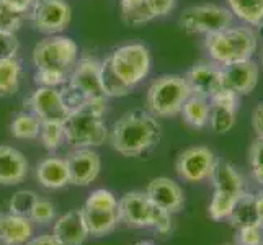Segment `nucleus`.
I'll return each instance as SVG.
<instances>
[{"label": "nucleus", "mask_w": 263, "mask_h": 245, "mask_svg": "<svg viewBox=\"0 0 263 245\" xmlns=\"http://www.w3.org/2000/svg\"><path fill=\"white\" fill-rule=\"evenodd\" d=\"M162 139V126L147 110H133L113 123L110 131L111 147L123 157H139Z\"/></svg>", "instance_id": "f257e3e1"}, {"label": "nucleus", "mask_w": 263, "mask_h": 245, "mask_svg": "<svg viewBox=\"0 0 263 245\" xmlns=\"http://www.w3.org/2000/svg\"><path fill=\"white\" fill-rule=\"evenodd\" d=\"M106 100L105 97L90 98L77 108L69 111L64 126L66 141L79 147H97L108 139V128L103 121L106 113Z\"/></svg>", "instance_id": "f03ea898"}, {"label": "nucleus", "mask_w": 263, "mask_h": 245, "mask_svg": "<svg viewBox=\"0 0 263 245\" xmlns=\"http://www.w3.org/2000/svg\"><path fill=\"white\" fill-rule=\"evenodd\" d=\"M258 46V36L250 26H229L222 31L206 34L204 48L217 66L249 61Z\"/></svg>", "instance_id": "7ed1b4c3"}, {"label": "nucleus", "mask_w": 263, "mask_h": 245, "mask_svg": "<svg viewBox=\"0 0 263 245\" xmlns=\"http://www.w3.org/2000/svg\"><path fill=\"white\" fill-rule=\"evenodd\" d=\"M100 64L102 61L92 56L77 59L67 77V82L59 88L69 110L77 108L90 98L105 97L102 82H100Z\"/></svg>", "instance_id": "20e7f679"}, {"label": "nucleus", "mask_w": 263, "mask_h": 245, "mask_svg": "<svg viewBox=\"0 0 263 245\" xmlns=\"http://www.w3.org/2000/svg\"><path fill=\"white\" fill-rule=\"evenodd\" d=\"M192 95L183 77L160 76L147 88L146 106L156 118H170L181 111L186 98Z\"/></svg>", "instance_id": "39448f33"}, {"label": "nucleus", "mask_w": 263, "mask_h": 245, "mask_svg": "<svg viewBox=\"0 0 263 245\" xmlns=\"http://www.w3.org/2000/svg\"><path fill=\"white\" fill-rule=\"evenodd\" d=\"M77 59V43L69 36L62 34H51L38 41L31 54V61L36 70H59L64 74H70Z\"/></svg>", "instance_id": "423d86ee"}, {"label": "nucleus", "mask_w": 263, "mask_h": 245, "mask_svg": "<svg viewBox=\"0 0 263 245\" xmlns=\"http://www.w3.org/2000/svg\"><path fill=\"white\" fill-rule=\"evenodd\" d=\"M110 64L115 74L120 77L126 85L136 87L146 79L151 72L152 58L147 46L141 43L124 44L116 48L110 56Z\"/></svg>", "instance_id": "0eeeda50"}, {"label": "nucleus", "mask_w": 263, "mask_h": 245, "mask_svg": "<svg viewBox=\"0 0 263 245\" xmlns=\"http://www.w3.org/2000/svg\"><path fill=\"white\" fill-rule=\"evenodd\" d=\"M234 15L229 8L203 4L185 8L180 15V28L188 34H213L232 26Z\"/></svg>", "instance_id": "6e6552de"}, {"label": "nucleus", "mask_w": 263, "mask_h": 245, "mask_svg": "<svg viewBox=\"0 0 263 245\" xmlns=\"http://www.w3.org/2000/svg\"><path fill=\"white\" fill-rule=\"evenodd\" d=\"M28 16L36 31L59 34L70 25L72 8L66 0H34Z\"/></svg>", "instance_id": "1a4fd4ad"}, {"label": "nucleus", "mask_w": 263, "mask_h": 245, "mask_svg": "<svg viewBox=\"0 0 263 245\" xmlns=\"http://www.w3.org/2000/svg\"><path fill=\"white\" fill-rule=\"evenodd\" d=\"M216 162V156L210 147L192 146L178 154L175 160V172L183 181L198 183L211 177Z\"/></svg>", "instance_id": "9d476101"}, {"label": "nucleus", "mask_w": 263, "mask_h": 245, "mask_svg": "<svg viewBox=\"0 0 263 245\" xmlns=\"http://www.w3.org/2000/svg\"><path fill=\"white\" fill-rule=\"evenodd\" d=\"M28 105L31 111L41 123H64L69 115V106L59 88L36 87L28 100H25V106Z\"/></svg>", "instance_id": "9b49d317"}, {"label": "nucleus", "mask_w": 263, "mask_h": 245, "mask_svg": "<svg viewBox=\"0 0 263 245\" xmlns=\"http://www.w3.org/2000/svg\"><path fill=\"white\" fill-rule=\"evenodd\" d=\"M118 221L133 229L152 228L154 203L142 192L126 193L116 206Z\"/></svg>", "instance_id": "f8f14e48"}, {"label": "nucleus", "mask_w": 263, "mask_h": 245, "mask_svg": "<svg viewBox=\"0 0 263 245\" xmlns=\"http://www.w3.org/2000/svg\"><path fill=\"white\" fill-rule=\"evenodd\" d=\"M185 82L190 88V93L203 97L210 100L219 90H222V76L221 66H217L213 61H199L188 69L185 74Z\"/></svg>", "instance_id": "ddd939ff"}, {"label": "nucleus", "mask_w": 263, "mask_h": 245, "mask_svg": "<svg viewBox=\"0 0 263 245\" xmlns=\"http://www.w3.org/2000/svg\"><path fill=\"white\" fill-rule=\"evenodd\" d=\"M69 170V185L87 186L97 180L102 170V159L90 147H79L66 157Z\"/></svg>", "instance_id": "4468645a"}, {"label": "nucleus", "mask_w": 263, "mask_h": 245, "mask_svg": "<svg viewBox=\"0 0 263 245\" xmlns=\"http://www.w3.org/2000/svg\"><path fill=\"white\" fill-rule=\"evenodd\" d=\"M222 87L237 95H249L255 90L260 77V67L255 61H242L229 66H221Z\"/></svg>", "instance_id": "2eb2a0df"}, {"label": "nucleus", "mask_w": 263, "mask_h": 245, "mask_svg": "<svg viewBox=\"0 0 263 245\" xmlns=\"http://www.w3.org/2000/svg\"><path fill=\"white\" fill-rule=\"evenodd\" d=\"M146 195L154 204L168 211L170 214L181 211L185 206L183 190L177 181L167 177L152 178L146 188Z\"/></svg>", "instance_id": "dca6fc26"}, {"label": "nucleus", "mask_w": 263, "mask_h": 245, "mask_svg": "<svg viewBox=\"0 0 263 245\" xmlns=\"http://www.w3.org/2000/svg\"><path fill=\"white\" fill-rule=\"evenodd\" d=\"M52 237L61 245H82L88 237V229L80 210H72L62 214L54 222Z\"/></svg>", "instance_id": "f3484780"}, {"label": "nucleus", "mask_w": 263, "mask_h": 245, "mask_svg": "<svg viewBox=\"0 0 263 245\" xmlns=\"http://www.w3.org/2000/svg\"><path fill=\"white\" fill-rule=\"evenodd\" d=\"M30 165L23 154L12 146H0V185L12 186L25 181Z\"/></svg>", "instance_id": "a211bd4d"}, {"label": "nucleus", "mask_w": 263, "mask_h": 245, "mask_svg": "<svg viewBox=\"0 0 263 245\" xmlns=\"http://www.w3.org/2000/svg\"><path fill=\"white\" fill-rule=\"evenodd\" d=\"M33 222L30 217L13 213H0V243L25 245L33 237Z\"/></svg>", "instance_id": "6ab92c4d"}, {"label": "nucleus", "mask_w": 263, "mask_h": 245, "mask_svg": "<svg viewBox=\"0 0 263 245\" xmlns=\"http://www.w3.org/2000/svg\"><path fill=\"white\" fill-rule=\"evenodd\" d=\"M36 180L48 190H59L69 185V170L66 159L51 156L36 165Z\"/></svg>", "instance_id": "aec40b11"}, {"label": "nucleus", "mask_w": 263, "mask_h": 245, "mask_svg": "<svg viewBox=\"0 0 263 245\" xmlns=\"http://www.w3.org/2000/svg\"><path fill=\"white\" fill-rule=\"evenodd\" d=\"M210 180L214 185V192L229 193L234 196H240L246 193L240 174L228 162H216Z\"/></svg>", "instance_id": "412c9836"}, {"label": "nucleus", "mask_w": 263, "mask_h": 245, "mask_svg": "<svg viewBox=\"0 0 263 245\" xmlns=\"http://www.w3.org/2000/svg\"><path fill=\"white\" fill-rule=\"evenodd\" d=\"M80 211H82L85 225L88 229V235H93V237H103V235L111 234L120 222L116 211L93 210V208L87 206H84Z\"/></svg>", "instance_id": "4be33fe9"}, {"label": "nucleus", "mask_w": 263, "mask_h": 245, "mask_svg": "<svg viewBox=\"0 0 263 245\" xmlns=\"http://www.w3.org/2000/svg\"><path fill=\"white\" fill-rule=\"evenodd\" d=\"M232 228H249V225H261L258 221L257 206H255V195L243 193L237 203H235L231 216L228 217Z\"/></svg>", "instance_id": "5701e85b"}, {"label": "nucleus", "mask_w": 263, "mask_h": 245, "mask_svg": "<svg viewBox=\"0 0 263 245\" xmlns=\"http://www.w3.org/2000/svg\"><path fill=\"white\" fill-rule=\"evenodd\" d=\"M180 113L188 126L196 129H203L208 126V121H210V102L203 97L190 95L183 106H181Z\"/></svg>", "instance_id": "b1692460"}, {"label": "nucleus", "mask_w": 263, "mask_h": 245, "mask_svg": "<svg viewBox=\"0 0 263 245\" xmlns=\"http://www.w3.org/2000/svg\"><path fill=\"white\" fill-rule=\"evenodd\" d=\"M23 66L18 58L0 61V98L13 97L22 82Z\"/></svg>", "instance_id": "393cba45"}, {"label": "nucleus", "mask_w": 263, "mask_h": 245, "mask_svg": "<svg viewBox=\"0 0 263 245\" xmlns=\"http://www.w3.org/2000/svg\"><path fill=\"white\" fill-rule=\"evenodd\" d=\"M100 82H102V90L106 98L126 97L133 92V87L126 85L124 82L115 74L108 58H105L102 61V64H100Z\"/></svg>", "instance_id": "a878e982"}, {"label": "nucleus", "mask_w": 263, "mask_h": 245, "mask_svg": "<svg viewBox=\"0 0 263 245\" xmlns=\"http://www.w3.org/2000/svg\"><path fill=\"white\" fill-rule=\"evenodd\" d=\"M41 121L31 111H20L13 116L10 123V133L15 139L31 141L40 138Z\"/></svg>", "instance_id": "bb28decb"}, {"label": "nucleus", "mask_w": 263, "mask_h": 245, "mask_svg": "<svg viewBox=\"0 0 263 245\" xmlns=\"http://www.w3.org/2000/svg\"><path fill=\"white\" fill-rule=\"evenodd\" d=\"M229 10L235 18L247 25H260L263 22V0H228Z\"/></svg>", "instance_id": "cd10ccee"}, {"label": "nucleus", "mask_w": 263, "mask_h": 245, "mask_svg": "<svg viewBox=\"0 0 263 245\" xmlns=\"http://www.w3.org/2000/svg\"><path fill=\"white\" fill-rule=\"evenodd\" d=\"M240 196H234V195L222 193V192H214L211 203L208 206V216H210L213 221L228 219Z\"/></svg>", "instance_id": "c85d7f7f"}, {"label": "nucleus", "mask_w": 263, "mask_h": 245, "mask_svg": "<svg viewBox=\"0 0 263 245\" xmlns=\"http://www.w3.org/2000/svg\"><path fill=\"white\" fill-rule=\"evenodd\" d=\"M235 115L237 111L231 110V108L219 106V105H210V121L208 124L211 129L217 134L229 133L235 124Z\"/></svg>", "instance_id": "c756f323"}, {"label": "nucleus", "mask_w": 263, "mask_h": 245, "mask_svg": "<svg viewBox=\"0 0 263 245\" xmlns=\"http://www.w3.org/2000/svg\"><path fill=\"white\" fill-rule=\"evenodd\" d=\"M40 139L44 149H48L49 152H56L66 142L64 126H62V123H41Z\"/></svg>", "instance_id": "7c9ffc66"}, {"label": "nucleus", "mask_w": 263, "mask_h": 245, "mask_svg": "<svg viewBox=\"0 0 263 245\" xmlns=\"http://www.w3.org/2000/svg\"><path fill=\"white\" fill-rule=\"evenodd\" d=\"M36 199H38V195L31 192V190H20V192H16L12 196L8 210H10V213H13V214L30 217L31 208Z\"/></svg>", "instance_id": "2f4dec72"}, {"label": "nucleus", "mask_w": 263, "mask_h": 245, "mask_svg": "<svg viewBox=\"0 0 263 245\" xmlns=\"http://www.w3.org/2000/svg\"><path fill=\"white\" fill-rule=\"evenodd\" d=\"M87 208H93V210H108V211H116L118 199L116 196L110 192V190L100 188L90 193V196L85 201Z\"/></svg>", "instance_id": "473e14b6"}, {"label": "nucleus", "mask_w": 263, "mask_h": 245, "mask_svg": "<svg viewBox=\"0 0 263 245\" xmlns=\"http://www.w3.org/2000/svg\"><path fill=\"white\" fill-rule=\"evenodd\" d=\"M54 217H56V210H54V204L48 199H43L38 196V199L34 201L31 213H30V219L33 224H40V225H46L49 224Z\"/></svg>", "instance_id": "72a5a7b5"}, {"label": "nucleus", "mask_w": 263, "mask_h": 245, "mask_svg": "<svg viewBox=\"0 0 263 245\" xmlns=\"http://www.w3.org/2000/svg\"><path fill=\"white\" fill-rule=\"evenodd\" d=\"M249 163L252 175L263 186V138H257L249 149Z\"/></svg>", "instance_id": "f704fd0d"}, {"label": "nucleus", "mask_w": 263, "mask_h": 245, "mask_svg": "<svg viewBox=\"0 0 263 245\" xmlns=\"http://www.w3.org/2000/svg\"><path fill=\"white\" fill-rule=\"evenodd\" d=\"M69 74L59 70H36L34 72V82L38 87H48V88H61L67 82Z\"/></svg>", "instance_id": "c9c22d12"}, {"label": "nucleus", "mask_w": 263, "mask_h": 245, "mask_svg": "<svg viewBox=\"0 0 263 245\" xmlns=\"http://www.w3.org/2000/svg\"><path fill=\"white\" fill-rule=\"evenodd\" d=\"M235 245H263V225H249L235 231Z\"/></svg>", "instance_id": "e433bc0d"}, {"label": "nucleus", "mask_w": 263, "mask_h": 245, "mask_svg": "<svg viewBox=\"0 0 263 245\" xmlns=\"http://www.w3.org/2000/svg\"><path fill=\"white\" fill-rule=\"evenodd\" d=\"M25 18H26V15L16 13V12L10 10L8 7L0 4V30L2 31L16 33L22 28Z\"/></svg>", "instance_id": "4c0bfd02"}, {"label": "nucleus", "mask_w": 263, "mask_h": 245, "mask_svg": "<svg viewBox=\"0 0 263 245\" xmlns=\"http://www.w3.org/2000/svg\"><path fill=\"white\" fill-rule=\"evenodd\" d=\"M121 18L128 26H142L154 20L144 2L138 7L129 8V10H121Z\"/></svg>", "instance_id": "58836bf2"}, {"label": "nucleus", "mask_w": 263, "mask_h": 245, "mask_svg": "<svg viewBox=\"0 0 263 245\" xmlns=\"http://www.w3.org/2000/svg\"><path fill=\"white\" fill-rule=\"evenodd\" d=\"M18 51H20V41L16 38V33L0 30V61L16 58Z\"/></svg>", "instance_id": "ea45409f"}, {"label": "nucleus", "mask_w": 263, "mask_h": 245, "mask_svg": "<svg viewBox=\"0 0 263 245\" xmlns=\"http://www.w3.org/2000/svg\"><path fill=\"white\" fill-rule=\"evenodd\" d=\"M144 5L147 7L151 16L156 20V18L167 16L174 12L177 7V0H144Z\"/></svg>", "instance_id": "a19ab883"}, {"label": "nucleus", "mask_w": 263, "mask_h": 245, "mask_svg": "<svg viewBox=\"0 0 263 245\" xmlns=\"http://www.w3.org/2000/svg\"><path fill=\"white\" fill-rule=\"evenodd\" d=\"M152 228L159 234L165 235L172 231V214L162 208L154 204V216H152Z\"/></svg>", "instance_id": "79ce46f5"}, {"label": "nucleus", "mask_w": 263, "mask_h": 245, "mask_svg": "<svg viewBox=\"0 0 263 245\" xmlns=\"http://www.w3.org/2000/svg\"><path fill=\"white\" fill-rule=\"evenodd\" d=\"M0 4L8 7L10 10L16 12V13H22L28 16L31 7L34 4V0H0Z\"/></svg>", "instance_id": "37998d69"}, {"label": "nucleus", "mask_w": 263, "mask_h": 245, "mask_svg": "<svg viewBox=\"0 0 263 245\" xmlns=\"http://www.w3.org/2000/svg\"><path fill=\"white\" fill-rule=\"evenodd\" d=\"M252 128L255 131L257 138H263V102L258 103L252 113Z\"/></svg>", "instance_id": "c03bdc74"}, {"label": "nucleus", "mask_w": 263, "mask_h": 245, "mask_svg": "<svg viewBox=\"0 0 263 245\" xmlns=\"http://www.w3.org/2000/svg\"><path fill=\"white\" fill-rule=\"evenodd\" d=\"M25 245H61L56 239L52 237V234H41L31 237Z\"/></svg>", "instance_id": "a18cd8bd"}, {"label": "nucleus", "mask_w": 263, "mask_h": 245, "mask_svg": "<svg viewBox=\"0 0 263 245\" xmlns=\"http://www.w3.org/2000/svg\"><path fill=\"white\" fill-rule=\"evenodd\" d=\"M255 206H257V214H258V221L263 225V193L255 195Z\"/></svg>", "instance_id": "49530a36"}, {"label": "nucleus", "mask_w": 263, "mask_h": 245, "mask_svg": "<svg viewBox=\"0 0 263 245\" xmlns=\"http://www.w3.org/2000/svg\"><path fill=\"white\" fill-rule=\"evenodd\" d=\"M144 2V0H120V7L121 10H129V8L138 7Z\"/></svg>", "instance_id": "de8ad7c7"}, {"label": "nucleus", "mask_w": 263, "mask_h": 245, "mask_svg": "<svg viewBox=\"0 0 263 245\" xmlns=\"http://www.w3.org/2000/svg\"><path fill=\"white\" fill-rule=\"evenodd\" d=\"M134 245H154V243L149 242V240H142V242H138V243H134Z\"/></svg>", "instance_id": "09e8293b"}, {"label": "nucleus", "mask_w": 263, "mask_h": 245, "mask_svg": "<svg viewBox=\"0 0 263 245\" xmlns=\"http://www.w3.org/2000/svg\"><path fill=\"white\" fill-rule=\"evenodd\" d=\"M261 62H263V51H261Z\"/></svg>", "instance_id": "8fccbe9b"}, {"label": "nucleus", "mask_w": 263, "mask_h": 245, "mask_svg": "<svg viewBox=\"0 0 263 245\" xmlns=\"http://www.w3.org/2000/svg\"><path fill=\"white\" fill-rule=\"evenodd\" d=\"M224 245H235V243H224Z\"/></svg>", "instance_id": "3c124183"}]
</instances>
